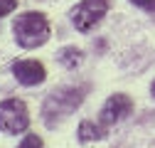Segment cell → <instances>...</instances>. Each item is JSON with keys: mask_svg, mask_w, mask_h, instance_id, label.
I'll use <instances>...</instances> for the list:
<instances>
[{"mask_svg": "<svg viewBox=\"0 0 155 148\" xmlns=\"http://www.w3.org/2000/svg\"><path fill=\"white\" fill-rule=\"evenodd\" d=\"M84 86H62L49 91V96L45 99L42 106V119L49 128H54L59 121H64L69 114H74V109L84 101Z\"/></svg>", "mask_w": 155, "mask_h": 148, "instance_id": "6da1fadb", "label": "cell"}, {"mask_svg": "<svg viewBox=\"0 0 155 148\" xmlns=\"http://www.w3.org/2000/svg\"><path fill=\"white\" fill-rule=\"evenodd\" d=\"M12 32H15V40L20 47L35 49L49 40V22L42 12H22V15H17Z\"/></svg>", "mask_w": 155, "mask_h": 148, "instance_id": "7a4b0ae2", "label": "cell"}, {"mask_svg": "<svg viewBox=\"0 0 155 148\" xmlns=\"http://www.w3.org/2000/svg\"><path fill=\"white\" fill-rule=\"evenodd\" d=\"M30 126V111L20 99L0 101V131L3 133H22Z\"/></svg>", "mask_w": 155, "mask_h": 148, "instance_id": "3957f363", "label": "cell"}, {"mask_svg": "<svg viewBox=\"0 0 155 148\" xmlns=\"http://www.w3.org/2000/svg\"><path fill=\"white\" fill-rule=\"evenodd\" d=\"M108 8H111V0H81L71 10V22L79 32H89L104 20Z\"/></svg>", "mask_w": 155, "mask_h": 148, "instance_id": "277c9868", "label": "cell"}, {"mask_svg": "<svg viewBox=\"0 0 155 148\" xmlns=\"http://www.w3.org/2000/svg\"><path fill=\"white\" fill-rule=\"evenodd\" d=\"M133 111V99L128 94H111L106 99V104L101 106V114H99V121L104 126H113L123 121L128 114Z\"/></svg>", "mask_w": 155, "mask_h": 148, "instance_id": "5b68a950", "label": "cell"}, {"mask_svg": "<svg viewBox=\"0 0 155 148\" xmlns=\"http://www.w3.org/2000/svg\"><path fill=\"white\" fill-rule=\"evenodd\" d=\"M12 74H15V79L20 82L22 86H37V84L45 82L47 69H45L42 62H37V59H20V62L12 64Z\"/></svg>", "mask_w": 155, "mask_h": 148, "instance_id": "8992f818", "label": "cell"}, {"mask_svg": "<svg viewBox=\"0 0 155 148\" xmlns=\"http://www.w3.org/2000/svg\"><path fill=\"white\" fill-rule=\"evenodd\" d=\"M104 136H106V131H104L101 126H96L94 121H81L79 123V141L89 143V141H99Z\"/></svg>", "mask_w": 155, "mask_h": 148, "instance_id": "52a82bcc", "label": "cell"}, {"mask_svg": "<svg viewBox=\"0 0 155 148\" xmlns=\"http://www.w3.org/2000/svg\"><path fill=\"white\" fill-rule=\"evenodd\" d=\"M57 59H59V64H64L67 69H76L81 64V49H76V47H64L59 49V54H57Z\"/></svg>", "mask_w": 155, "mask_h": 148, "instance_id": "ba28073f", "label": "cell"}, {"mask_svg": "<svg viewBox=\"0 0 155 148\" xmlns=\"http://www.w3.org/2000/svg\"><path fill=\"white\" fill-rule=\"evenodd\" d=\"M17 148H45V143H42V138H40V136L27 133V136L22 138V143L17 146Z\"/></svg>", "mask_w": 155, "mask_h": 148, "instance_id": "9c48e42d", "label": "cell"}, {"mask_svg": "<svg viewBox=\"0 0 155 148\" xmlns=\"http://www.w3.org/2000/svg\"><path fill=\"white\" fill-rule=\"evenodd\" d=\"M15 8H17V0H0V17H3V15H10Z\"/></svg>", "mask_w": 155, "mask_h": 148, "instance_id": "30bf717a", "label": "cell"}, {"mask_svg": "<svg viewBox=\"0 0 155 148\" xmlns=\"http://www.w3.org/2000/svg\"><path fill=\"white\" fill-rule=\"evenodd\" d=\"M130 3L143 8V10H155V0H130Z\"/></svg>", "mask_w": 155, "mask_h": 148, "instance_id": "8fae6325", "label": "cell"}, {"mask_svg": "<svg viewBox=\"0 0 155 148\" xmlns=\"http://www.w3.org/2000/svg\"><path fill=\"white\" fill-rule=\"evenodd\" d=\"M150 91H153V96H155V82H153V86H150Z\"/></svg>", "mask_w": 155, "mask_h": 148, "instance_id": "7c38bea8", "label": "cell"}]
</instances>
